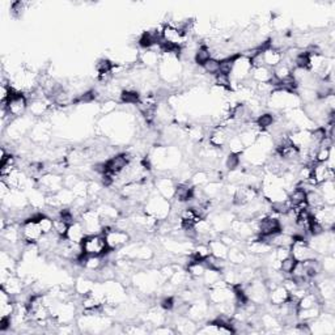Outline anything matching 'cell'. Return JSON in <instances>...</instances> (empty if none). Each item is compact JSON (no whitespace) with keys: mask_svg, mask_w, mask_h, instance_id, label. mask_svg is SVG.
I'll use <instances>...</instances> for the list:
<instances>
[{"mask_svg":"<svg viewBox=\"0 0 335 335\" xmlns=\"http://www.w3.org/2000/svg\"><path fill=\"white\" fill-rule=\"evenodd\" d=\"M81 249L83 253L89 257H103L109 251H111L107 246L106 239L102 233L87 235L85 239L81 241Z\"/></svg>","mask_w":335,"mask_h":335,"instance_id":"cell-1","label":"cell"},{"mask_svg":"<svg viewBox=\"0 0 335 335\" xmlns=\"http://www.w3.org/2000/svg\"><path fill=\"white\" fill-rule=\"evenodd\" d=\"M28 106H29V102H28L26 96H24L21 92H17V91L13 92V95L9 97L7 102L1 103V109H5L8 115L12 119L19 118V117L24 115Z\"/></svg>","mask_w":335,"mask_h":335,"instance_id":"cell-2","label":"cell"},{"mask_svg":"<svg viewBox=\"0 0 335 335\" xmlns=\"http://www.w3.org/2000/svg\"><path fill=\"white\" fill-rule=\"evenodd\" d=\"M102 235L106 239L107 246L110 250H115V249H121V247L126 246L127 242L130 241L129 232H126L123 229L113 228V227H105L102 229Z\"/></svg>","mask_w":335,"mask_h":335,"instance_id":"cell-3","label":"cell"},{"mask_svg":"<svg viewBox=\"0 0 335 335\" xmlns=\"http://www.w3.org/2000/svg\"><path fill=\"white\" fill-rule=\"evenodd\" d=\"M42 237H44V232H42L38 221L34 217L22 221L21 239L24 242L29 243V245H37V242Z\"/></svg>","mask_w":335,"mask_h":335,"instance_id":"cell-4","label":"cell"},{"mask_svg":"<svg viewBox=\"0 0 335 335\" xmlns=\"http://www.w3.org/2000/svg\"><path fill=\"white\" fill-rule=\"evenodd\" d=\"M162 34V42L169 45H174L178 48H182L186 44V38L188 36L178 28V26L173 25H165L164 29L161 30Z\"/></svg>","mask_w":335,"mask_h":335,"instance_id":"cell-5","label":"cell"},{"mask_svg":"<svg viewBox=\"0 0 335 335\" xmlns=\"http://www.w3.org/2000/svg\"><path fill=\"white\" fill-rule=\"evenodd\" d=\"M130 165V156L126 153H119L113 157H110L105 162L106 173H110L113 176H118L123 170Z\"/></svg>","mask_w":335,"mask_h":335,"instance_id":"cell-6","label":"cell"},{"mask_svg":"<svg viewBox=\"0 0 335 335\" xmlns=\"http://www.w3.org/2000/svg\"><path fill=\"white\" fill-rule=\"evenodd\" d=\"M289 292L284 288V286L282 284V286H276V287L271 288L269 291V296H267V298L270 300V302L273 304L274 306H280L283 305V304H286V302L289 300Z\"/></svg>","mask_w":335,"mask_h":335,"instance_id":"cell-7","label":"cell"},{"mask_svg":"<svg viewBox=\"0 0 335 335\" xmlns=\"http://www.w3.org/2000/svg\"><path fill=\"white\" fill-rule=\"evenodd\" d=\"M288 203L292 208H302L306 206V190L304 188H295L287 195Z\"/></svg>","mask_w":335,"mask_h":335,"instance_id":"cell-8","label":"cell"},{"mask_svg":"<svg viewBox=\"0 0 335 335\" xmlns=\"http://www.w3.org/2000/svg\"><path fill=\"white\" fill-rule=\"evenodd\" d=\"M284 58V54L282 50L278 48H269L263 50V60H265V66L269 67L273 70L274 67H276L279 63H282Z\"/></svg>","mask_w":335,"mask_h":335,"instance_id":"cell-9","label":"cell"},{"mask_svg":"<svg viewBox=\"0 0 335 335\" xmlns=\"http://www.w3.org/2000/svg\"><path fill=\"white\" fill-rule=\"evenodd\" d=\"M85 236H87V232H85L84 225H83V223L80 220H78L75 221L72 225H70L66 239H70L71 242L81 243V241L85 239Z\"/></svg>","mask_w":335,"mask_h":335,"instance_id":"cell-10","label":"cell"},{"mask_svg":"<svg viewBox=\"0 0 335 335\" xmlns=\"http://www.w3.org/2000/svg\"><path fill=\"white\" fill-rule=\"evenodd\" d=\"M250 78L257 83V84H262V83H270L273 81V70L269 67H258V68H253L251 70Z\"/></svg>","mask_w":335,"mask_h":335,"instance_id":"cell-11","label":"cell"},{"mask_svg":"<svg viewBox=\"0 0 335 335\" xmlns=\"http://www.w3.org/2000/svg\"><path fill=\"white\" fill-rule=\"evenodd\" d=\"M194 196V186L189 184H180L176 186L174 191V198L177 199L180 203L190 202Z\"/></svg>","mask_w":335,"mask_h":335,"instance_id":"cell-12","label":"cell"},{"mask_svg":"<svg viewBox=\"0 0 335 335\" xmlns=\"http://www.w3.org/2000/svg\"><path fill=\"white\" fill-rule=\"evenodd\" d=\"M208 247H210L211 254L220 259H227L228 258L229 247L225 245L221 239H210L208 241Z\"/></svg>","mask_w":335,"mask_h":335,"instance_id":"cell-13","label":"cell"},{"mask_svg":"<svg viewBox=\"0 0 335 335\" xmlns=\"http://www.w3.org/2000/svg\"><path fill=\"white\" fill-rule=\"evenodd\" d=\"M156 188H157V191L164 198H174L176 186H174V184L169 178H158L156 181Z\"/></svg>","mask_w":335,"mask_h":335,"instance_id":"cell-14","label":"cell"},{"mask_svg":"<svg viewBox=\"0 0 335 335\" xmlns=\"http://www.w3.org/2000/svg\"><path fill=\"white\" fill-rule=\"evenodd\" d=\"M228 131L225 127H217L211 133L210 143L212 147L221 148L227 142H228Z\"/></svg>","mask_w":335,"mask_h":335,"instance_id":"cell-15","label":"cell"},{"mask_svg":"<svg viewBox=\"0 0 335 335\" xmlns=\"http://www.w3.org/2000/svg\"><path fill=\"white\" fill-rule=\"evenodd\" d=\"M1 288L12 296H19L22 292V283L16 276L11 275L4 283H1Z\"/></svg>","mask_w":335,"mask_h":335,"instance_id":"cell-16","label":"cell"},{"mask_svg":"<svg viewBox=\"0 0 335 335\" xmlns=\"http://www.w3.org/2000/svg\"><path fill=\"white\" fill-rule=\"evenodd\" d=\"M212 58V52H211V48L206 45H200L198 48H196V51L194 52V60H195L196 64L202 67L204 63L207 62L208 59Z\"/></svg>","mask_w":335,"mask_h":335,"instance_id":"cell-17","label":"cell"},{"mask_svg":"<svg viewBox=\"0 0 335 335\" xmlns=\"http://www.w3.org/2000/svg\"><path fill=\"white\" fill-rule=\"evenodd\" d=\"M274 123H275V118H274L273 114H269V113L261 114L255 119V126L259 130L270 129V127H273Z\"/></svg>","mask_w":335,"mask_h":335,"instance_id":"cell-18","label":"cell"},{"mask_svg":"<svg viewBox=\"0 0 335 335\" xmlns=\"http://www.w3.org/2000/svg\"><path fill=\"white\" fill-rule=\"evenodd\" d=\"M293 63H295L296 68H300V70H309L310 66V55L306 51L298 52L297 55L293 58Z\"/></svg>","mask_w":335,"mask_h":335,"instance_id":"cell-19","label":"cell"},{"mask_svg":"<svg viewBox=\"0 0 335 335\" xmlns=\"http://www.w3.org/2000/svg\"><path fill=\"white\" fill-rule=\"evenodd\" d=\"M296 259L292 255H289V257L284 258L283 261H280V265H279V271L283 275H291L292 271H293V269H295L296 266Z\"/></svg>","mask_w":335,"mask_h":335,"instance_id":"cell-20","label":"cell"},{"mask_svg":"<svg viewBox=\"0 0 335 335\" xmlns=\"http://www.w3.org/2000/svg\"><path fill=\"white\" fill-rule=\"evenodd\" d=\"M29 110L30 113L34 115V117H40V115L45 114L46 110H48V105L42 101V98L40 99H34L32 102L29 103Z\"/></svg>","mask_w":335,"mask_h":335,"instance_id":"cell-21","label":"cell"},{"mask_svg":"<svg viewBox=\"0 0 335 335\" xmlns=\"http://www.w3.org/2000/svg\"><path fill=\"white\" fill-rule=\"evenodd\" d=\"M68 228H70V225L67 224L66 221H63L60 217L54 219V233H55L58 237H60V239H66Z\"/></svg>","mask_w":335,"mask_h":335,"instance_id":"cell-22","label":"cell"},{"mask_svg":"<svg viewBox=\"0 0 335 335\" xmlns=\"http://www.w3.org/2000/svg\"><path fill=\"white\" fill-rule=\"evenodd\" d=\"M228 259L235 265H239V263H242V262L246 261V255L243 251H241L237 247H231L228 251Z\"/></svg>","mask_w":335,"mask_h":335,"instance_id":"cell-23","label":"cell"},{"mask_svg":"<svg viewBox=\"0 0 335 335\" xmlns=\"http://www.w3.org/2000/svg\"><path fill=\"white\" fill-rule=\"evenodd\" d=\"M122 102L127 103V105H138L140 96L137 91H123L121 93Z\"/></svg>","mask_w":335,"mask_h":335,"instance_id":"cell-24","label":"cell"},{"mask_svg":"<svg viewBox=\"0 0 335 335\" xmlns=\"http://www.w3.org/2000/svg\"><path fill=\"white\" fill-rule=\"evenodd\" d=\"M202 68L207 74L216 75L219 72V70H220V60L216 59V58H211V59H208L203 64Z\"/></svg>","mask_w":335,"mask_h":335,"instance_id":"cell-25","label":"cell"},{"mask_svg":"<svg viewBox=\"0 0 335 335\" xmlns=\"http://www.w3.org/2000/svg\"><path fill=\"white\" fill-rule=\"evenodd\" d=\"M239 162H241V155H239V153H235V152H231V153L227 156L225 166H227L229 170H236L239 166Z\"/></svg>","mask_w":335,"mask_h":335,"instance_id":"cell-26","label":"cell"},{"mask_svg":"<svg viewBox=\"0 0 335 335\" xmlns=\"http://www.w3.org/2000/svg\"><path fill=\"white\" fill-rule=\"evenodd\" d=\"M142 62H143L144 64H147V66H155L158 62L157 52L147 50V51L143 52V55H142Z\"/></svg>","mask_w":335,"mask_h":335,"instance_id":"cell-27","label":"cell"},{"mask_svg":"<svg viewBox=\"0 0 335 335\" xmlns=\"http://www.w3.org/2000/svg\"><path fill=\"white\" fill-rule=\"evenodd\" d=\"M174 306H176V301H174L173 297L168 296V297H164L161 300V308H162V309L172 310Z\"/></svg>","mask_w":335,"mask_h":335,"instance_id":"cell-28","label":"cell"}]
</instances>
